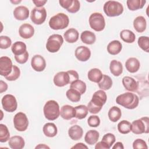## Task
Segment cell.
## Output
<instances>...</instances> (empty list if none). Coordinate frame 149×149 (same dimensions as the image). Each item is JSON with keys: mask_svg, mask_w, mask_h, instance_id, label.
Wrapping results in <instances>:
<instances>
[{"mask_svg": "<svg viewBox=\"0 0 149 149\" xmlns=\"http://www.w3.org/2000/svg\"><path fill=\"white\" fill-rule=\"evenodd\" d=\"M61 116L66 120H70L75 117L74 108L69 105H65L61 107L60 111Z\"/></svg>", "mask_w": 149, "mask_h": 149, "instance_id": "d6986e66", "label": "cell"}, {"mask_svg": "<svg viewBox=\"0 0 149 149\" xmlns=\"http://www.w3.org/2000/svg\"><path fill=\"white\" fill-rule=\"evenodd\" d=\"M47 12L44 7L34 8L30 14V19L33 23L40 25L42 24L46 19Z\"/></svg>", "mask_w": 149, "mask_h": 149, "instance_id": "30bf717a", "label": "cell"}, {"mask_svg": "<svg viewBox=\"0 0 149 149\" xmlns=\"http://www.w3.org/2000/svg\"><path fill=\"white\" fill-rule=\"evenodd\" d=\"M98 86L101 90H109L112 86V80L109 76L103 74L101 80L98 83Z\"/></svg>", "mask_w": 149, "mask_h": 149, "instance_id": "e575fe53", "label": "cell"}, {"mask_svg": "<svg viewBox=\"0 0 149 149\" xmlns=\"http://www.w3.org/2000/svg\"><path fill=\"white\" fill-rule=\"evenodd\" d=\"M118 104L129 109L136 108L139 102L138 96L132 93L127 92L119 95L116 98Z\"/></svg>", "mask_w": 149, "mask_h": 149, "instance_id": "7a4b0ae2", "label": "cell"}, {"mask_svg": "<svg viewBox=\"0 0 149 149\" xmlns=\"http://www.w3.org/2000/svg\"><path fill=\"white\" fill-rule=\"evenodd\" d=\"M115 140L116 138L114 134H113L112 133H108L104 135L101 141L104 142L107 145H108V146L109 148H111L112 145L113 144V143L115 142Z\"/></svg>", "mask_w": 149, "mask_h": 149, "instance_id": "7bdbcfd3", "label": "cell"}, {"mask_svg": "<svg viewBox=\"0 0 149 149\" xmlns=\"http://www.w3.org/2000/svg\"><path fill=\"white\" fill-rule=\"evenodd\" d=\"M19 33L20 36L23 38H30L34 34V29L31 24L29 23H24L20 26Z\"/></svg>", "mask_w": 149, "mask_h": 149, "instance_id": "2e32d148", "label": "cell"}, {"mask_svg": "<svg viewBox=\"0 0 149 149\" xmlns=\"http://www.w3.org/2000/svg\"><path fill=\"white\" fill-rule=\"evenodd\" d=\"M118 130L122 134H127L132 130V123L126 120H123L118 124Z\"/></svg>", "mask_w": 149, "mask_h": 149, "instance_id": "74e56055", "label": "cell"}, {"mask_svg": "<svg viewBox=\"0 0 149 149\" xmlns=\"http://www.w3.org/2000/svg\"><path fill=\"white\" fill-rule=\"evenodd\" d=\"M95 149H109L110 148L102 141H99L95 146Z\"/></svg>", "mask_w": 149, "mask_h": 149, "instance_id": "816d5d0a", "label": "cell"}, {"mask_svg": "<svg viewBox=\"0 0 149 149\" xmlns=\"http://www.w3.org/2000/svg\"><path fill=\"white\" fill-rule=\"evenodd\" d=\"M66 95L69 100L72 102H77L80 100L81 94L80 93L75 89L70 88L67 90L66 93Z\"/></svg>", "mask_w": 149, "mask_h": 149, "instance_id": "f35d334b", "label": "cell"}, {"mask_svg": "<svg viewBox=\"0 0 149 149\" xmlns=\"http://www.w3.org/2000/svg\"><path fill=\"white\" fill-rule=\"evenodd\" d=\"M133 27L138 33L144 31L147 27V22L144 17L142 16L136 17L133 21Z\"/></svg>", "mask_w": 149, "mask_h": 149, "instance_id": "cb8c5ba5", "label": "cell"}, {"mask_svg": "<svg viewBox=\"0 0 149 149\" xmlns=\"http://www.w3.org/2000/svg\"><path fill=\"white\" fill-rule=\"evenodd\" d=\"M44 134L48 137H53L57 134L58 129L57 127L54 123H47L42 128Z\"/></svg>", "mask_w": 149, "mask_h": 149, "instance_id": "4316f807", "label": "cell"}, {"mask_svg": "<svg viewBox=\"0 0 149 149\" xmlns=\"http://www.w3.org/2000/svg\"><path fill=\"white\" fill-rule=\"evenodd\" d=\"M113 149H123L124 148V146L122 144V143L121 142H117L113 147H112Z\"/></svg>", "mask_w": 149, "mask_h": 149, "instance_id": "9f6ffc18", "label": "cell"}, {"mask_svg": "<svg viewBox=\"0 0 149 149\" xmlns=\"http://www.w3.org/2000/svg\"><path fill=\"white\" fill-rule=\"evenodd\" d=\"M12 44L11 39L5 36H1L0 37V48L1 49H7L10 47Z\"/></svg>", "mask_w": 149, "mask_h": 149, "instance_id": "ee69618b", "label": "cell"}, {"mask_svg": "<svg viewBox=\"0 0 149 149\" xmlns=\"http://www.w3.org/2000/svg\"><path fill=\"white\" fill-rule=\"evenodd\" d=\"M103 9L106 15L109 17L118 16L123 12V6L122 3L115 1H107Z\"/></svg>", "mask_w": 149, "mask_h": 149, "instance_id": "5b68a950", "label": "cell"}, {"mask_svg": "<svg viewBox=\"0 0 149 149\" xmlns=\"http://www.w3.org/2000/svg\"><path fill=\"white\" fill-rule=\"evenodd\" d=\"M69 23L68 16L63 13H58L49 20V26L53 30H62L66 28Z\"/></svg>", "mask_w": 149, "mask_h": 149, "instance_id": "3957f363", "label": "cell"}, {"mask_svg": "<svg viewBox=\"0 0 149 149\" xmlns=\"http://www.w3.org/2000/svg\"><path fill=\"white\" fill-rule=\"evenodd\" d=\"M15 128L19 132L25 131L29 126V120L26 115L22 112L17 113L13 118Z\"/></svg>", "mask_w": 149, "mask_h": 149, "instance_id": "9c48e42d", "label": "cell"}, {"mask_svg": "<svg viewBox=\"0 0 149 149\" xmlns=\"http://www.w3.org/2000/svg\"><path fill=\"white\" fill-rule=\"evenodd\" d=\"M107 100V96L104 90H99L95 91L87 105L88 111L93 114L98 113L101 110L102 106L105 104Z\"/></svg>", "mask_w": 149, "mask_h": 149, "instance_id": "6da1fadb", "label": "cell"}, {"mask_svg": "<svg viewBox=\"0 0 149 149\" xmlns=\"http://www.w3.org/2000/svg\"><path fill=\"white\" fill-rule=\"evenodd\" d=\"M120 38L125 42L132 43L136 40L135 34L130 30H123L120 33Z\"/></svg>", "mask_w": 149, "mask_h": 149, "instance_id": "1f68e13d", "label": "cell"}, {"mask_svg": "<svg viewBox=\"0 0 149 149\" xmlns=\"http://www.w3.org/2000/svg\"><path fill=\"white\" fill-rule=\"evenodd\" d=\"M146 3L145 0H127L126 1L128 9L132 11L142 9Z\"/></svg>", "mask_w": 149, "mask_h": 149, "instance_id": "836d02e7", "label": "cell"}, {"mask_svg": "<svg viewBox=\"0 0 149 149\" xmlns=\"http://www.w3.org/2000/svg\"><path fill=\"white\" fill-rule=\"evenodd\" d=\"M138 45L143 51L149 52V38L147 36H141L139 38L137 41Z\"/></svg>", "mask_w": 149, "mask_h": 149, "instance_id": "60d3db41", "label": "cell"}, {"mask_svg": "<svg viewBox=\"0 0 149 149\" xmlns=\"http://www.w3.org/2000/svg\"><path fill=\"white\" fill-rule=\"evenodd\" d=\"M140 66V61L136 58H130L125 62L126 69L130 73H135L137 72Z\"/></svg>", "mask_w": 149, "mask_h": 149, "instance_id": "44dd1931", "label": "cell"}, {"mask_svg": "<svg viewBox=\"0 0 149 149\" xmlns=\"http://www.w3.org/2000/svg\"><path fill=\"white\" fill-rule=\"evenodd\" d=\"M20 74V69L16 65L13 66V69L12 72L7 76L5 77V79L9 81H15L17 80Z\"/></svg>", "mask_w": 149, "mask_h": 149, "instance_id": "b9f144b4", "label": "cell"}, {"mask_svg": "<svg viewBox=\"0 0 149 149\" xmlns=\"http://www.w3.org/2000/svg\"><path fill=\"white\" fill-rule=\"evenodd\" d=\"M87 123L90 127H96L100 124V119L97 115H91L88 118Z\"/></svg>", "mask_w": 149, "mask_h": 149, "instance_id": "f6af8a7d", "label": "cell"}, {"mask_svg": "<svg viewBox=\"0 0 149 149\" xmlns=\"http://www.w3.org/2000/svg\"><path fill=\"white\" fill-rule=\"evenodd\" d=\"M10 133L7 126L3 124H0V141L1 143L6 142L9 140Z\"/></svg>", "mask_w": 149, "mask_h": 149, "instance_id": "ab89813d", "label": "cell"}, {"mask_svg": "<svg viewBox=\"0 0 149 149\" xmlns=\"http://www.w3.org/2000/svg\"><path fill=\"white\" fill-rule=\"evenodd\" d=\"M76 58L80 61L86 62L88 61L91 56L90 49L85 46L78 47L74 52Z\"/></svg>", "mask_w": 149, "mask_h": 149, "instance_id": "5bb4252c", "label": "cell"}, {"mask_svg": "<svg viewBox=\"0 0 149 149\" xmlns=\"http://www.w3.org/2000/svg\"><path fill=\"white\" fill-rule=\"evenodd\" d=\"M80 8V2L77 0H73L71 6L67 11L71 13H74L79 10Z\"/></svg>", "mask_w": 149, "mask_h": 149, "instance_id": "c3c4849f", "label": "cell"}, {"mask_svg": "<svg viewBox=\"0 0 149 149\" xmlns=\"http://www.w3.org/2000/svg\"><path fill=\"white\" fill-rule=\"evenodd\" d=\"M133 148L134 149L139 148H148L146 142L141 139L135 140L133 143Z\"/></svg>", "mask_w": 149, "mask_h": 149, "instance_id": "bcb514c9", "label": "cell"}, {"mask_svg": "<svg viewBox=\"0 0 149 149\" xmlns=\"http://www.w3.org/2000/svg\"><path fill=\"white\" fill-rule=\"evenodd\" d=\"M15 59L16 61L20 64L25 63L29 59V53L27 51H26L24 54L22 55H16L15 56Z\"/></svg>", "mask_w": 149, "mask_h": 149, "instance_id": "7dc6e473", "label": "cell"}, {"mask_svg": "<svg viewBox=\"0 0 149 149\" xmlns=\"http://www.w3.org/2000/svg\"><path fill=\"white\" fill-rule=\"evenodd\" d=\"M102 75L101 71L99 69L93 68L88 71L87 77L91 81L98 83L101 80Z\"/></svg>", "mask_w": 149, "mask_h": 149, "instance_id": "4dcf8cb0", "label": "cell"}, {"mask_svg": "<svg viewBox=\"0 0 149 149\" xmlns=\"http://www.w3.org/2000/svg\"><path fill=\"white\" fill-rule=\"evenodd\" d=\"M11 50L15 56L20 55L27 51V47L24 42L22 41H16L12 44Z\"/></svg>", "mask_w": 149, "mask_h": 149, "instance_id": "f546056e", "label": "cell"}, {"mask_svg": "<svg viewBox=\"0 0 149 149\" xmlns=\"http://www.w3.org/2000/svg\"><path fill=\"white\" fill-rule=\"evenodd\" d=\"M80 38L83 43L88 45H91L95 42L96 37L95 34L92 31L86 30L81 33Z\"/></svg>", "mask_w": 149, "mask_h": 149, "instance_id": "f1b7e54d", "label": "cell"}, {"mask_svg": "<svg viewBox=\"0 0 149 149\" xmlns=\"http://www.w3.org/2000/svg\"><path fill=\"white\" fill-rule=\"evenodd\" d=\"M73 0H60L59 1V3L62 8H65L68 10L71 6L73 3Z\"/></svg>", "mask_w": 149, "mask_h": 149, "instance_id": "f907efd6", "label": "cell"}, {"mask_svg": "<svg viewBox=\"0 0 149 149\" xmlns=\"http://www.w3.org/2000/svg\"><path fill=\"white\" fill-rule=\"evenodd\" d=\"M2 105L5 111L8 112L15 111L17 107V102L16 98L12 94L5 95L1 100Z\"/></svg>", "mask_w": 149, "mask_h": 149, "instance_id": "8fae6325", "label": "cell"}, {"mask_svg": "<svg viewBox=\"0 0 149 149\" xmlns=\"http://www.w3.org/2000/svg\"><path fill=\"white\" fill-rule=\"evenodd\" d=\"M70 88H73L78 91L80 94H83L86 91V83L79 79H77L70 83Z\"/></svg>", "mask_w": 149, "mask_h": 149, "instance_id": "d590c367", "label": "cell"}, {"mask_svg": "<svg viewBox=\"0 0 149 149\" xmlns=\"http://www.w3.org/2000/svg\"><path fill=\"white\" fill-rule=\"evenodd\" d=\"M75 118L78 119H82L86 117L88 114V109L87 107L84 105H80L74 108Z\"/></svg>", "mask_w": 149, "mask_h": 149, "instance_id": "8d00e7d4", "label": "cell"}, {"mask_svg": "<svg viewBox=\"0 0 149 149\" xmlns=\"http://www.w3.org/2000/svg\"><path fill=\"white\" fill-rule=\"evenodd\" d=\"M68 134L72 140H78L82 137L83 130L80 126L75 125L69 129Z\"/></svg>", "mask_w": 149, "mask_h": 149, "instance_id": "7402d4cb", "label": "cell"}, {"mask_svg": "<svg viewBox=\"0 0 149 149\" xmlns=\"http://www.w3.org/2000/svg\"><path fill=\"white\" fill-rule=\"evenodd\" d=\"M67 72L69 74V79H70V84L72 83L73 81L79 79V74L78 73L73 70H70L67 71Z\"/></svg>", "mask_w": 149, "mask_h": 149, "instance_id": "681fc988", "label": "cell"}, {"mask_svg": "<svg viewBox=\"0 0 149 149\" xmlns=\"http://www.w3.org/2000/svg\"><path fill=\"white\" fill-rule=\"evenodd\" d=\"M8 89V84L4 82L3 80L0 81V93H2L3 92H5Z\"/></svg>", "mask_w": 149, "mask_h": 149, "instance_id": "db71d44e", "label": "cell"}, {"mask_svg": "<svg viewBox=\"0 0 149 149\" xmlns=\"http://www.w3.org/2000/svg\"><path fill=\"white\" fill-rule=\"evenodd\" d=\"M12 62L8 56H1L0 58V74L1 76L6 77L8 76L13 69Z\"/></svg>", "mask_w": 149, "mask_h": 149, "instance_id": "7c38bea8", "label": "cell"}, {"mask_svg": "<svg viewBox=\"0 0 149 149\" xmlns=\"http://www.w3.org/2000/svg\"><path fill=\"white\" fill-rule=\"evenodd\" d=\"M131 131L136 134L148 133L149 132V118L143 117L135 120L132 123Z\"/></svg>", "mask_w": 149, "mask_h": 149, "instance_id": "8992f818", "label": "cell"}, {"mask_svg": "<svg viewBox=\"0 0 149 149\" xmlns=\"http://www.w3.org/2000/svg\"><path fill=\"white\" fill-rule=\"evenodd\" d=\"M79 34L77 30L74 28H70L67 30L64 34L63 37L65 41L69 43H74L79 39Z\"/></svg>", "mask_w": 149, "mask_h": 149, "instance_id": "603a6c76", "label": "cell"}, {"mask_svg": "<svg viewBox=\"0 0 149 149\" xmlns=\"http://www.w3.org/2000/svg\"><path fill=\"white\" fill-rule=\"evenodd\" d=\"M43 111L45 118L49 120H55L60 115L59 104L54 100L48 101L44 106Z\"/></svg>", "mask_w": 149, "mask_h": 149, "instance_id": "277c9868", "label": "cell"}, {"mask_svg": "<svg viewBox=\"0 0 149 149\" xmlns=\"http://www.w3.org/2000/svg\"><path fill=\"white\" fill-rule=\"evenodd\" d=\"M54 83L58 87H63L70 83L69 74L67 72L57 73L54 77Z\"/></svg>", "mask_w": 149, "mask_h": 149, "instance_id": "9a60e30c", "label": "cell"}, {"mask_svg": "<svg viewBox=\"0 0 149 149\" xmlns=\"http://www.w3.org/2000/svg\"><path fill=\"white\" fill-rule=\"evenodd\" d=\"M33 2L34 3V5L36 6V7L37 8H41L42 7V6H44L47 2V0H33Z\"/></svg>", "mask_w": 149, "mask_h": 149, "instance_id": "f5cc1de1", "label": "cell"}, {"mask_svg": "<svg viewBox=\"0 0 149 149\" xmlns=\"http://www.w3.org/2000/svg\"><path fill=\"white\" fill-rule=\"evenodd\" d=\"M89 24L91 28L94 30L96 31H101L104 29L105 26L104 17L100 13H93L90 16Z\"/></svg>", "mask_w": 149, "mask_h": 149, "instance_id": "52a82bcc", "label": "cell"}, {"mask_svg": "<svg viewBox=\"0 0 149 149\" xmlns=\"http://www.w3.org/2000/svg\"><path fill=\"white\" fill-rule=\"evenodd\" d=\"M72 148H88V147L82 143H78L76 144L75 146H73Z\"/></svg>", "mask_w": 149, "mask_h": 149, "instance_id": "11a10c76", "label": "cell"}, {"mask_svg": "<svg viewBox=\"0 0 149 149\" xmlns=\"http://www.w3.org/2000/svg\"><path fill=\"white\" fill-rule=\"evenodd\" d=\"M31 65L35 71L42 72L46 67V62L43 56L40 55H36L31 58Z\"/></svg>", "mask_w": 149, "mask_h": 149, "instance_id": "4fadbf2b", "label": "cell"}, {"mask_svg": "<svg viewBox=\"0 0 149 149\" xmlns=\"http://www.w3.org/2000/svg\"><path fill=\"white\" fill-rule=\"evenodd\" d=\"M108 115L111 121L113 122H116L120 119L122 116L121 110L118 107L113 106L109 109Z\"/></svg>", "mask_w": 149, "mask_h": 149, "instance_id": "d6a6232c", "label": "cell"}, {"mask_svg": "<svg viewBox=\"0 0 149 149\" xmlns=\"http://www.w3.org/2000/svg\"><path fill=\"white\" fill-rule=\"evenodd\" d=\"M100 137V133L95 130H88L84 136V140L86 143L89 145L95 144Z\"/></svg>", "mask_w": 149, "mask_h": 149, "instance_id": "d4e9b609", "label": "cell"}, {"mask_svg": "<svg viewBox=\"0 0 149 149\" xmlns=\"http://www.w3.org/2000/svg\"><path fill=\"white\" fill-rule=\"evenodd\" d=\"M36 149L37 148H48L49 149V147L44 144H40L36 147Z\"/></svg>", "mask_w": 149, "mask_h": 149, "instance_id": "6f0895ef", "label": "cell"}, {"mask_svg": "<svg viewBox=\"0 0 149 149\" xmlns=\"http://www.w3.org/2000/svg\"><path fill=\"white\" fill-rule=\"evenodd\" d=\"M8 144L12 149H22L24 147L25 142L22 137L14 136L9 139Z\"/></svg>", "mask_w": 149, "mask_h": 149, "instance_id": "ffe728a7", "label": "cell"}, {"mask_svg": "<svg viewBox=\"0 0 149 149\" xmlns=\"http://www.w3.org/2000/svg\"><path fill=\"white\" fill-rule=\"evenodd\" d=\"M10 2H12V3H13L15 4V3H19V2H21V1H11Z\"/></svg>", "mask_w": 149, "mask_h": 149, "instance_id": "680465c9", "label": "cell"}, {"mask_svg": "<svg viewBox=\"0 0 149 149\" xmlns=\"http://www.w3.org/2000/svg\"><path fill=\"white\" fill-rule=\"evenodd\" d=\"M13 16L17 20H26L29 17V10L27 7L24 6H17L13 10Z\"/></svg>", "mask_w": 149, "mask_h": 149, "instance_id": "ac0fdd59", "label": "cell"}, {"mask_svg": "<svg viewBox=\"0 0 149 149\" xmlns=\"http://www.w3.org/2000/svg\"><path fill=\"white\" fill-rule=\"evenodd\" d=\"M122 84L127 91L135 92L138 90L139 84L135 79L130 76H125L122 79Z\"/></svg>", "mask_w": 149, "mask_h": 149, "instance_id": "e0dca14e", "label": "cell"}, {"mask_svg": "<svg viewBox=\"0 0 149 149\" xmlns=\"http://www.w3.org/2000/svg\"><path fill=\"white\" fill-rule=\"evenodd\" d=\"M122 49V45L118 40H113L111 41L107 46V51L112 55L118 54Z\"/></svg>", "mask_w": 149, "mask_h": 149, "instance_id": "484cf974", "label": "cell"}, {"mask_svg": "<svg viewBox=\"0 0 149 149\" xmlns=\"http://www.w3.org/2000/svg\"><path fill=\"white\" fill-rule=\"evenodd\" d=\"M63 42V39L62 36L58 34H52L50 36L47 40L46 48L50 52H56L61 48Z\"/></svg>", "mask_w": 149, "mask_h": 149, "instance_id": "ba28073f", "label": "cell"}, {"mask_svg": "<svg viewBox=\"0 0 149 149\" xmlns=\"http://www.w3.org/2000/svg\"><path fill=\"white\" fill-rule=\"evenodd\" d=\"M109 69L111 73L115 76H120L123 72V66L120 62L116 60H112L110 62Z\"/></svg>", "mask_w": 149, "mask_h": 149, "instance_id": "83f0119b", "label": "cell"}]
</instances>
